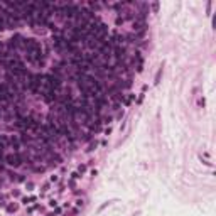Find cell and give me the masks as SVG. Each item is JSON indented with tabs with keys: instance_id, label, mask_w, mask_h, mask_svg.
Returning <instances> with one entry per match:
<instances>
[{
	"instance_id": "1",
	"label": "cell",
	"mask_w": 216,
	"mask_h": 216,
	"mask_svg": "<svg viewBox=\"0 0 216 216\" xmlns=\"http://www.w3.org/2000/svg\"><path fill=\"white\" fill-rule=\"evenodd\" d=\"M5 211H7V213H15V211H17V204H15V203L5 204Z\"/></svg>"
},
{
	"instance_id": "2",
	"label": "cell",
	"mask_w": 216,
	"mask_h": 216,
	"mask_svg": "<svg viewBox=\"0 0 216 216\" xmlns=\"http://www.w3.org/2000/svg\"><path fill=\"white\" fill-rule=\"evenodd\" d=\"M25 187H27V189H29V191H30V189L34 187V184H32V182H25Z\"/></svg>"
}]
</instances>
